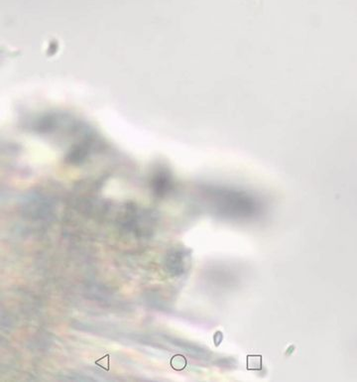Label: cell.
I'll return each mask as SVG.
<instances>
[{
	"label": "cell",
	"instance_id": "obj_1",
	"mask_svg": "<svg viewBox=\"0 0 357 382\" xmlns=\"http://www.w3.org/2000/svg\"><path fill=\"white\" fill-rule=\"evenodd\" d=\"M215 201L217 213L234 221L253 220L261 212V206L256 200L240 193H223Z\"/></svg>",
	"mask_w": 357,
	"mask_h": 382
},
{
	"label": "cell",
	"instance_id": "obj_2",
	"mask_svg": "<svg viewBox=\"0 0 357 382\" xmlns=\"http://www.w3.org/2000/svg\"><path fill=\"white\" fill-rule=\"evenodd\" d=\"M166 270L172 275H181L186 271L187 255L183 250H172L165 258Z\"/></svg>",
	"mask_w": 357,
	"mask_h": 382
},
{
	"label": "cell",
	"instance_id": "obj_3",
	"mask_svg": "<svg viewBox=\"0 0 357 382\" xmlns=\"http://www.w3.org/2000/svg\"><path fill=\"white\" fill-rule=\"evenodd\" d=\"M262 368L261 355H248L247 356V369L258 371Z\"/></svg>",
	"mask_w": 357,
	"mask_h": 382
},
{
	"label": "cell",
	"instance_id": "obj_4",
	"mask_svg": "<svg viewBox=\"0 0 357 382\" xmlns=\"http://www.w3.org/2000/svg\"><path fill=\"white\" fill-rule=\"evenodd\" d=\"M171 367L174 368L175 370H183L184 368L187 367V359L184 355L177 354L172 357L171 359Z\"/></svg>",
	"mask_w": 357,
	"mask_h": 382
}]
</instances>
